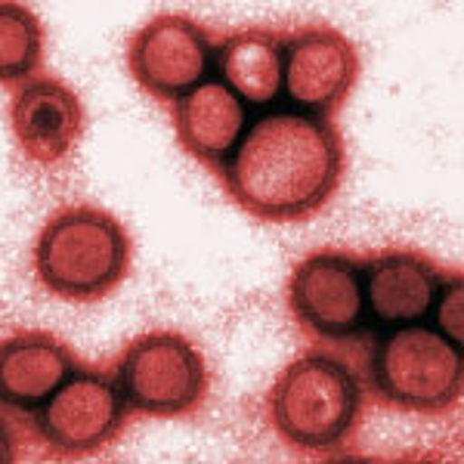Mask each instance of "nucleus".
<instances>
[{
    "mask_svg": "<svg viewBox=\"0 0 464 464\" xmlns=\"http://www.w3.org/2000/svg\"><path fill=\"white\" fill-rule=\"evenodd\" d=\"M223 84L254 106H266L279 96L285 74V47L282 34L269 28H242L229 34L217 50Z\"/></svg>",
    "mask_w": 464,
    "mask_h": 464,
    "instance_id": "nucleus-14",
    "label": "nucleus"
},
{
    "mask_svg": "<svg viewBox=\"0 0 464 464\" xmlns=\"http://www.w3.org/2000/svg\"><path fill=\"white\" fill-rule=\"evenodd\" d=\"M13 137L28 161L59 164L72 155L84 133L87 115L78 93L59 78L34 74L19 84L10 109Z\"/></svg>",
    "mask_w": 464,
    "mask_h": 464,
    "instance_id": "nucleus-10",
    "label": "nucleus"
},
{
    "mask_svg": "<svg viewBox=\"0 0 464 464\" xmlns=\"http://www.w3.org/2000/svg\"><path fill=\"white\" fill-rule=\"evenodd\" d=\"M130 406L118 381L96 369H81L37 411L41 443L65 459L96 455L121 437Z\"/></svg>",
    "mask_w": 464,
    "mask_h": 464,
    "instance_id": "nucleus-6",
    "label": "nucleus"
},
{
    "mask_svg": "<svg viewBox=\"0 0 464 464\" xmlns=\"http://www.w3.org/2000/svg\"><path fill=\"white\" fill-rule=\"evenodd\" d=\"M285 84L288 100L297 109L316 111L319 118L334 115L356 87L362 63L347 34L332 25H301L285 41Z\"/></svg>",
    "mask_w": 464,
    "mask_h": 464,
    "instance_id": "nucleus-9",
    "label": "nucleus"
},
{
    "mask_svg": "<svg viewBox=\"0 0 464 464\" xmlns=\"http://www.w3.org/2000/svg\"><path fill=\"white\" fill-rule=\"evenodd\" d=\"M443 269L428 254L387 248L362 257L365 310L384 325H411L433 316L443 291Z\"/></svg>",
    "mask_w": 464,
    "mask_h": 464,
    "instance_id": "nucleus-11",
    "label": "nucleus"
},
{
    "mask_svg": "<svg viewBox=\"0 0 464 464\" xmlns=\"http://www.w3.org/2000/svg\"><path fill=\"white\" fill-rule=\"evenodd\" d=\"M288 310L313 338H353L365 319L362 257L332 248L306 254L288 276Z\"/></svg>",
    "mask_w": 464,
    "mask_h": 464,
    "instance_id": "nucleus-8",
    "label": "nucleus"
},
{
    "mask_svg": "<svg viewBox=\"0 0 464 464\" xmlns=\"http://www.w3.org/2000/svg\"><path fill=\"white\" fill-rule=\"evenodd\" d=\"M44 22L16 0L0 4V81L25 84L44 65Z\"/></svg>",
    "mask_w": 464,
    "mask_h": 464,
    "instance_id": "nucleus-15",
    "label": "nucleus"
},
{
    "mask_svg": "<svg viewBox=\"0 0 464 464\" xmlns=\"http://www.w3.org/2000/svg\"><path fill=\"white\" fill-rule=\"evenodd\" d=\"M359 375L325 350H306L282 369L266 393L269 424L297 452L328 455L347 446L362 421Z\"/></svg>",
    "mask_w": 464,
    "mask_h": 464,
    "instance_id": "nucleus-3",
    "label": "nucleus"
},
{
    "mask_svg": "<svg viewBox=\"0 0 464 464\" xmlns=\"http://www.w3.org/2000/svg\"><path fill=\"white\" fill-rule=\"evenodd\" d=\"M343 140L334 121L276 111L245 130L223 170V189L266 223H304L332 205L343 179Z\"/></svg>",
    "mask_w": 464,
    "mask_h": 464,
    "instance_id": "nucleus-1",
    "label": "nucleus"
},
{
    "mask_svg": "<svg viewBox=\"0 0 464 464\" xmlns=\"http://www.w3.org/2000/svg\"><path fill=\"white\" fill-rule=\"evenodd\" d=\"M81 372L69 343L50 332H19L0 347V396L6 409L41 411L47 400Z\"/></svg>",
    "mask_w": 464,
    "mask_h": 464,
    "instance_id": "nucleus-13",
    "label": "nucleus"
},
{
    "mask_svg": "<svg viewBox=\"0 0 464 464\" xmlns=\"http://www.w3.org/2000/svg\"><path fill=\"white\" fill-rule=\"evenodd\" d=\"M115 381L130 411L189 418L205 406L211 375L198 347L179 332H143L118 356Z\"/></svg>",
    "mask_w": 464,
    "mask_h": 464,
    "instance_id": "nucleus-5",
    "label": "nucleus"
},
{
    "mask_svg": "<svg viewBox=\"0 0 464 464\" xmlns=\"http://www.w3.org/2000/svg\"><path fill=\"white\" fill-rule=\"evenodd\" d=\"M461 276H446L443 282V291H440V301H437V310H433V316H437V332L446 334L449 341L455 343V347H461Z\"/></svg>",
    "mask_w": 464,
    "mask_h": 464,
    "instance_id": "nucleus-16",
    "label": "nucleus"
},
{
    "mask_svg": "<svg viewBox=\"0 0 464 464\" xmlns=\"http://www.w3.org/2000/svg\"><path fill=\"white\" fill-rule=\"evenodd\" d=\"M461 347L424 322L396 325L372 359L378 400L409 415H443L461 402Z\"/></svg>",
    "mask_w": 464,
    "mask_h": 464,
    "instance_id": "nucleus-4",
    "label": "nucleus"
},
{
    "mask_svg": "<svg viewBox=\"0 0 464 464\" xmlns=\"http://www.w3.org/2000/svg\"><path fill=\"white\" fill-rule=\"evenodd\" d=\"M214 59L208 28L179 13L152 16L127 41V69L133 81L161 102H177L205 84Z\"/></svg>",
    "mask_w": 464,
    "mask_h": 464,
    "instance_id": "nucleus-7",
    "label": "nucleus"
},
{
    "mask_svg": "<svg viewBox=\"0 0 464 464\" xmlns=\"http://www.w3.org/2000/svg\"><path fill=\"white\" fill-rule=\"evenodd\" d=\"M170 115H174L179 146L198 164L223 177L248 124V109L242 96L232 93L223 81L208 78L189 96L177 100Z\"/></svg>",
    "mask_w": 464,
    "mask_h": 464,
    "instance_id": "nucleus-12",
    "label": "nucleus"
},
{
    "mask_svg": "<svg viewBox=\"0 0 464 464\" xmlns=\"http://www.w3.org/2000/svg\"><path fill=\"white\" fill-rule=\"evenodd\" d=\"M130 232L96 205L59 208L34 242L37 282L69 304H100L115 295L130 273Z\"/></svg>",
    "mask_w": 464,
    "mask_h": 464,
    "instance_id": "nucleus-2",
    "label": "nucleus"
}]
</instances>
